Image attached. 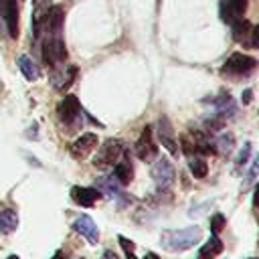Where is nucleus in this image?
Returning a JSON list of instances; mask_svg holds the SVG:
<instances>
[{"label": "nucleus", "mask_w": 259, "mask_h": 259, "mask_svg": "<svg viewBox=\"0 0 259 259\" xmlns=\"http://www.w3.org/2000/svg\"><path fill=\"white\" fill-rule=\"evenodd\" d=\"M223 253V241L219 239V235H210V239L202 245L200 249V257H206V259H212L217 255Z\"/></svg>", "instance_id": "obj_19"}, {"label": "nucleus", "mask_w": 259, "mask_h": 259, "mask_svg": "<svg viewBox=\"0 0 259 259\" xmlns=\"http://www.w3.org/2000/svg\"><path fill=\"white\" fill-rule=\"evenodd\" d=\"M212 146H214V154L227 156L235 148V138H233V134H221L219 138L212 140Z\"/></svg>", "instance_id": "obj_18"}, {"label": "nucleus", "mask_w": 259, "mask_h": 259, "mask_svg": "<svg viewBox=\"0 0 259 259\" xmlns=\"http://www.w3.org/2000/svg\"><path fill=\"white\" fill-rule=\"evenodd\" d=\"M101 259H119V257H117V255H115V253H113V251H105V253H103V257H101Z\"/></svg>", "instance_id": "obj_30"}, {"label": "nucleus", "mask_w": 259, "mask_h": 259, "mask_svg": "<svg viewBox=\"0 0 259 259\" xmlns=\"http://www.w3.org/2000/svg\"><path fill=\"white\" fill-rule=\"evenodd\" d=\"M113 176L117 178V182L121 186H127L132 180H134V168H132V162L127 158H119L117 164H115V170H113Z\"/></svg>", "instance_id": "obj_16"}, {"label": "nucleus", "mask_w": 259, "mask_h": 259, "mask_svg": "<svg viewBox=\"0 0 259 259\" xmlns=\"http://www.w3.org/2000/svg\"><path fill=\"white\" fill-rule=\"evenodd\" d=\"M180 150H182V154H186L188 158H190V156H196V146H194V142H192L190 136H182V138H180Z\"/></svg>", "instance_id": "obj_23"}, {"label": "nucleus", "mask_w": 259, "mask_h": 259, "mask_svg": "<svg viewBox=\"0 0 259 259\" xmlns=\"http://www.w3.org/2000/svg\"><path fill=\"white\" fill-rule=\"evenodd\" d=\"M257 67H259V61L255 57H249L245 53H233L221 67V75L231 81H241V79H247Z\"/></svg>", "instance_id": "obj_2"}, {"label": "nucleus", "mask_w": 259, "mask_h": 259, "mask_svg": "<svg viewBox=\"0 0 259 259\" xmlns=\"http://www.w3.org/2000/svg\"><path fill=\"white\" fill-rule=\"evenodd\" d=\"M249 158H251V144L247 142L243 148H241V152H239V156H237V162H235V168L239 170L241 166H245L247 162H249Z\"/></svg>", "instance_id": "obj_25"}, {"label": "nucleus", "mask_w": 259, "mask_h": 259, "mask_svg": "<svg viewBox=\"0 0 259 259\" xmlns=\"http://www.w3.org/2000/svg\"><path fill=\"white\" fill-rule=\"evenodd\" d=\"M136 154L142 162H152L154 158H158V146L152 136V125H146L142 130L140 140L136 142Z\"/></svg>", "instance_id": "obj_6"}, {"label": "nucleus", "mask_w": 259, "mask_h": 259, "mask_svg": "<svg viewBox=\"0 0 259 259\" xmlns=\"http://www.w3.org/2000/svg\"><path fill=\"white\" fill-rule=\"evenodd\" d=\"M0 14L6 22L8 34L18 38V2L16 0H0Z\"/></svg>", "instance_id": "obj_8"}, {"label": "nucleus", "mask_w": 259, "mask_h": 259, "mask_svg": "<svg viewBox=\"0 0 259 259\" xmlns=\"http://www.w3.org/2000/svg\"><path fill=\"white\" fill-rule=\"evenodd\" d=\"M188 168H190V174H192L194 178H204L206 172H208L206 160L200 158V156H190V160H188Z\"/></svg>", "instance_id": "obj_21"}, {"label": "nucleus", "mask_w": 259, "mask_h": 259, "mask_svg": "<svg viewBox=\"0 0 259 259\" xmlns=\"http://www.w3.org/2000/svg\"><path fill=\"white\" fill-rule=\"evenodd\" d=\"M144 259H160V257H158L156 253H152V251H148V253L144 255Z\"/></svg>", "instance_id": "obj_32"}, {"label": "nucleus", "mask_w": 259, "mask_h": 259, "mask_svg": "<svg viewBox=\"0 0 259 259\" xmlns=\"http://www.w3.org/2000/svg\"><path fill=\"white\" fill-rule=\"evenodd\" d=\"M257 170H259V160H255V162L251 164V168H249V172H247V178H245V182H243V190L247 188V184H249V182H253V180H255Z\"/></svg>", "instance_id": "obj_26"}, {"label": "nucleus", "mask_w": 259, "mask_h": 259, "mask_svg": "<svg viewBox=\"0 0 259 259\" xmlns=\"http://www.w3.org/2000/svg\"><path fill=\"white\" fill-rule=\"evenodd\" d=\"M249 40H251V47L259 49V24H255V28L251 30V36H249Z\"/></svg>", "instance_id": "obj_27"}, {"label": "nucleus", "mask_w": 259, "mask_h": 259, "mask_svg": "<svg viewBox=\"0 0 259 259\" xmlns=\"http://www.w3.org/2000/svg\"><path fill=\"white\" fill-rule=\"evenodd\" d=\"M214 113L223 121H227L229 117H233L237 113V105H235V101H233V97L229 93H221L219 95V99L214 101Z\"/></svg>", "instance_id": "obj_14"}, {"label": "nucleus", "mask_w": 259, "mask_h": 259, "mask_svg": "<svg viewBox=\"0 0 259 259\" xmlns=\"http://www.w3.org/2000/svg\"><path fill=\"white\" fill-rule=\"evenodd\" d=\"M123 156V144L119 142V140H107L101 148H99V152L95 154V158H93V166L95 168H99V170H107V168H111L113 164H117V160Z\"/></svg>", "instance_id": "obj_3"}, {"label": "nucleus", "mask_w": 259, "mask_h": 259, "mask_svg": "<svg viewBox=\"0 0 259 259\" xmlns=\"http://www.w3.org/2000/svg\"><path fill=\"white\" fill-rule=\"evenodd\" d=\"M18 227V217L14 210H2L0 212V233L2 235H8L12 231H16Z\"/></svg>", "instance_id": "obj_20"}, {"label": "nucleus", "mask_w": 259, "mask_h": 259, "mask_svg": "<svg viewBox=\"0 0 259 259\" xmlns=\"http://www.w3.org/2000/svg\"><path fill=\"white\" fill-rule=\"evenodd\" d=\"M117 241H119V245H121V249H123V253H125V257L127 259H138L136 257V243L134 241H130V239H125V237H117Z\"/></svg>", "instance_id": "obj_24"}, {"label": "nucleus", "mask_w": 259, "mask_h": 259, "mask_svg": "<svg viewBox=\"0 0 259 259\" xmlns=\"http://www.w3.org/2000/svg\"><path fill=\"white\" fill-rule=\"evenodd\" d=\"M225 225H227V219H225V214H221V212H217V214H212V217L208 219V229H210L212 235H219V233L225 229Z\"/></svg>", "instance_id": "obj_22"}, {"label": "nucleus", "mask_w": 259, "mask_h": 259, "mask_svg": "<svg viewBox=\"0 0 259 259\" xmlns=\"http://www.w3.org/2000/svg\"><path fill=\"white\" fill-rule=\"evenodd\" d=\"M198 259H206V257H198Z\"/></svg>", "instance_id": "obj_34"}, {"label": "nucleus", "mask_w": 259, "mask_h": 259, "mask_svg": "<svg viewBox=\"0 0 259 259\" xmlns=\"http://www.w3.org/2000/svg\"><path fill=\"white\" fill-rule=\"evenodd\" d=\"M200 241V227H184V229H168L160 237L162 249L170 253H182L190 247H194Z\"/></svg>", "instance_id": "obj_1"}, {"label": "nucleus", "mask_w": 259, "mask_h": 259, "mask_svg": "<svg viewBox=\"0 0 259 259\" xmlns=\"http://www.w3.org/2000/svg\"><path fill=\"white\" fill-rule=\"evenodd\" d=\"M18 69H20V73L24 75V79H28V81H36V79L40 77V71H38L36 63H34L28 55H20V57H18Z\"/></svg>", "instance_id": "obj_17"}, {"label": "nucleus", "mask_w": 259, "mask_h": 259, "mask_svg": "<svg viewBox=\"0 0 259 259\" xmlns=\"http://www.w3.org/2000/svg\"><path fill=\"white\" fill-rule=\"evenodd\" d=\"M251 97H253V93H251V89H247L245 95H243V105H247V103L251 101Z\"/></svg>", "instance_id": "obj_29"}, {"label": "nucleus", "mask_w": 259, "mask_h": 259, "mask_svg": "<svg viewBox=\"0 0 259 259\" xmlns=\"http://www.w3.org/2000/svg\"><path fill=\"white\" fill-rule=\"evenodd\" d=\"M95 146H97V136L89 132V134L79 136V138L71 144V154H73V158L83 160V158H87V156L95 150Z\"/></svg>", "instance_id": "obj_12"}, {"label": "nucleus", "mask_w": 259, "mask_h": 259, "mask_svg": "<svg viewBox=\"0 0 259 259\" xmlns=\"http://www.w3.org/2000/svg\"><path fill=\"white\" fill-rule=\"evenodd\" d=\"M253 206L259 208V182L255 184V192H253Z\"/></svg>", "instance_id": "obj_28"}, {"label": "nucleus", "mask_w": 259, "mask_h": 259, "mask_svg": "<svg viewBox=\"0 0 259 259\" xmlns=\"http://www.w3.org/2000/svg\"><path fill=\"white\" fill-rule=\"evenodd\" d=\"M158 142L172 154L178 156V144H176V136H174V127L170 123V119L166 115H162L158 119Z\"/></svg>", "instance_id": "obj_7"}, {"label": "nucleus", "mask_w": 259, "mask_h": 259, "mask_svg": "<svg viewBox=\"0 0 259 259\" xmlns=\"http://www.w3.org/2000/svg\"><path fill=\"white\" fill-rule=\"evenodd\" d=\"M73 229H75L89 245H97V241H99V229H97V225L93 223L91 217H87V214L77 217L75 223H73Z\"/></svg>", "instance_id": "obj_10"}, {"label": "nucleus", "mask_w": 259, "mask_h": 259, "mask_svg": "<svg viewBox=\"0 0 259 259\" xmlns=\"http://www.w3.org/2000/svg\"><path fill=\"white\" fill-rule=\"evenodd\" d=\"M150 176L152 180L158 184L160 190H166L174 184V178H176V168L172 166V162L168 158H158L150 170Z\"/></svg>", "instance_id": "obj_5"}, {"label": "nucleus", "mask_w": 259, "mask_h": 259, "mask_svg": "<svg viewBox=\"0 0 259 259\" xmlns=\"http://www.w3.org/2000/svg\"><path fill=\"white\" fill-rule=\"evenodd\" d=\"M63 22H65L63 6H51V10L47 12V16L42 20V30L51 36H57L63 32Z\"/></svg>", "instance_id": "obj_11"}, {"label": "nucleus", "mask_w": 259, "mask_h": 259, "mask_svg": "<svg viewBox=\"0 0 259 259\" xmlns=\"http://www.w3.org/2000/svg\"><path fill=\"white\" fill-rule=\"evenodd\" d=\"M79 113H81V103H79V99L75 97V95H67L59 105H57V115H59V119L63 121V123H73L77 117H79Z\"/></svg>", "instance_id": "obj_9"}, {"label": "nucleus", "mask_w": 259, "mask_h": 259, "mask_svg": "<svg viewBox=\"0 0 259 259\" xmlns=\"http://www.w3.org/2000/svg\"><path fill=\"white\" fill-rule=\"evenodd\" d=\"M51 259H67V253H65V251H57Z\"/></svg>", "instance_id": "obj_31"}, {"label": "nucleus", "mask_w": 259, "mask_h": 259, "mask_svg": "<svg viewBox=\"0 0 259 259\" xmlns=\"http://www.w3.org/2000/svg\"><path fill=\"white\" fill-rule=\"evenodd\" d=\"M8 259H20V257H18V255H10Z\"/></svg>", "instance_id": "obj_33"}, {"label": "nucleus", "mask_w": 259, "mask_h": 259, "mask_svg": "<svg viewBox=\"0 0 259 259\" xmlns=\"http://www.w3.org/2000/svg\"><path fill=\"white\" fill-rule=\"evenodd\" d=\"M251 259H259V257H251Z\"/></svg>", "instance_id": "obj_35"}, {"label": "nucleus", "mask_w": 259, "mask_h": 259, "mask_svg": "<svg viewBox=\"0 0 259 259\" xmlns=\"http://www.w3.org/2000/svg\"><path fill=\"white\" fill-rule=\"evenodd\" d=\"M40 51H42V59H45V63H47V65H51V67H57L59 63H63V61L67 59L65 40H63V36H61V34H57V36L47 34V36H45V40H42Z\"/></svg>", "instance_id": "obj_4"}, {"label": "nucleus", "mask_w": 259, "mask_h": 259, "mask_svg": "<svg viewBox=\"0 0 259 259\" xmlns=\"http://www.w3.org/2000/svg\"><path fill=\"white\" fill-rule=\"evenodd\" d=\"M53 2L51 0H34V10H32V32L38 38L40 30H42V20L47 16V12L51 10Z\"/></svg>", "instance_id": "obj_15"}, {"label": "nucleus", "mask_w": 259, "mask_h": 259, "mask_svg": "<svg viewBox=\"0 0 259 259\" xmlns=\"http://www.w3.org/2000/svg\"><path fill=\"white\" fill-rule=\"evenodd\" d=\"M101 192L93 186H73L71 188V198L79 206H93L99 200Z\"/></svg>", "instance_id": "obj_13"}]
</instances>
